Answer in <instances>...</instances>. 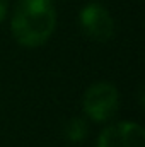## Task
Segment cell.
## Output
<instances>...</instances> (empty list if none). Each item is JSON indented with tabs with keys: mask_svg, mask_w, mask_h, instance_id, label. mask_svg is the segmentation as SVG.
<instances>
[{
	"mask_svg": "<svg viewBox=\"0 0 145 147\" xmlns=\"http://www.w3.org/2000/svg\"><path fill=\"white\" fill-rule=\"evenodd\" d=\"M65 134H67V139H70L73 142L82 140L87 134V123L82 118H72L65 127Z\"/></svg>",
	"mask_w": 145,
	"mask_h": 147,
	"instance_id": "obj_5",
	"label": "cell"
},
{
	"mask_svg": "<svg viewBox=\"0 0 145 147\" xmlns=\"http://www.w3.org/2000/svg\"><path fill=\"white\" fill-rule=\"evenodd\" d=\"M84 111L94 121H106L109 120L119 105L118 89L109 82L92 84L84 94Z\"/></svg>",
	"mask_w": 145,
	"mask_h": 147,
	"instance_id": "obj_2",
	"label": "cell"
},
{
	"mask_svg": "<svg viewBox=\"0 0 145 147\" xmlns=\"http://www.w3.org/2000/svg\"><path fill=\"white\" fill-rule=\"evenodd\" d=\"M82 31L94 41H108L114 33V24L109 12L99 3H89L80 12Z\"/></svg>",
	"mask_w": 145,
	"mask_h": 147,
	"instance_id": "obj_4",
	"label": "cell"
},
{
	"mask_svg": "<svg viewBox=\"0 0 145 147\" xmlns=\"http://www.w3.org/2000/svg\"><path fill=\"white\" fill-rule=\"evenodd\" d=\"M56 16L50 0H21L12 16V33L24 46H39L55 31Z\"/></svg>",
	"mask_w": 145,
	"mask_h": 147,
	"instance_id": "obj_1",
	"label": "cell"
},
{
	"mask_svg": "<svg viewBox=\"0 0 145 147\" xmlns=\"http://www.w3.org/2000/svg\"><path fill=\"white\" fill-rule=\"evenodd\" d=\"M97 147H145V130L132 121L111 125L99 135Z\"/></svg>",
	"mask_w": 145,
	"mask_h": 147,
	"instance_id": "obj_3",
	"label": "cell"
},
{
	"mask_svg": "<svg viewBox=\"0 0 145 147\" xmlns=\"http://www.w3.org/2000/svg\"><path fill=\"white\" fill-rule=\"evenodd\" d=\"M7 5H9L7 0H0V22L3 21V17H5V14H7Z\"/></svg>",
	"mask_w": 145,
	"mask_h": 147,
	"instance_id": "obj_6",
	"label": "cell"
}]
</instances>
